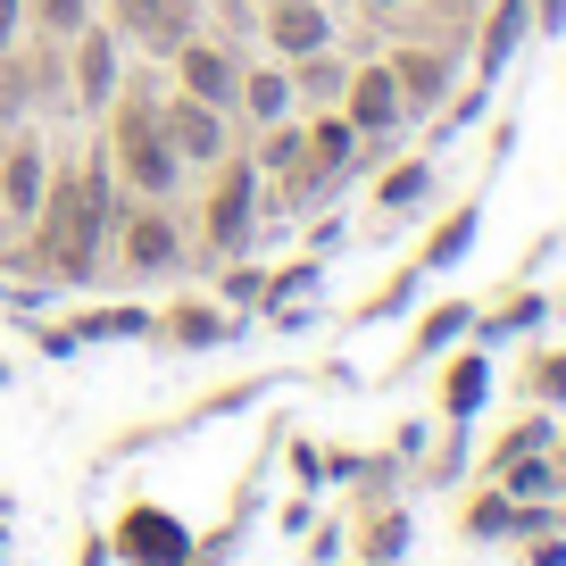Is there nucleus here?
I'll return each mask as SVG.
<instances>
[{"label":"nucleus","instance_id":"nucleus-16","mask_svg":"<svg viewBox=\"0 0 566 566\" xmlns=\"http://www.w3.org/2000/svg\"><path fill=\"white\" fill-rule=\"evenodd\" d=\"M475 400H483V358H467V367L450 375V408H459V417H467V408H475Z\"/></svg>","mask_w":566,"mask_h":566},{"label":"nucleus","instance_id":"nucleus-13","mask_svg":"<svg viewBox=\"0 0 566 566\" xmlns=\"http://www.w3.org/2000/svg\"><path fill=\"white\" fill-rule=\"evenodd\" d=\"M391 84H400L408 101H433V92H442V59H400V67H391Z\"/></svg>","mask_w":566,"mask_h":566},{"label":"nucleus","instance_id":"nucleus-7","mask_svg":"<svg viewBox=\"0 0 566 566\" xmlns=\"http://www.w3.org/2000/svg\"><path fill=\"white\" fill-rule=\"evenodd\" d=\"M400 117V84H391V67H367L350 84V125H391Z\"/></svg>","mask_w":566,"mask_h":566},{"label":"nucleus","instance_id":"nucleus-9","mask_svg":"<svg viewBox=\"0 0 566 566\" xmlns=\"http://www.w3.org/2000/svg\"><path fill=\"white\" fill-rule=\"evenodd\" d=\"M167 142H176V150H192V159H209V150H217L209 101H176V108H167Z\"/></svg>","mask_w":566,"mask_h":566},{"label":"nucleus","instance_id":"nucleus-12","mask_svg":"<svg viewBox=\"0 0 566 566\" xmlns=\"http://www.w3.org/2000/svg\"><path fill=\"white\" fill-rule=\"evenodd\" d=\"M75 84H84V101H108V84H117V59H108V42L92 34L84 59H75Z\"/></svg>","mask_w":566,"mask_h":566},{"label":"nucleus","instance_id":"nucleus-1","mask_svg":"<svg viewBox=\"0 0 566 566\" xmlns=\"http://www.w3.org/2000/svg\"><path fill=\"white\" fill-rule=\"evenodd\" d=\"M101 192L108 176H67L51 192V226H42V250H34L51 275H92V250H101V226H108Z\"/></svg>","mask_w":566,"mask_h":566},{"label":"nucleus","instance_id":"nucleus-8","mask_svg":"<svg viewBox=\"0 0 566 566\" xmlns=\"http://www.w3.org/2000/svg\"><path fill=\"white\" fill-rule=\"evenodd\" d=\"M167 259H176V226H167L159 209L134 217V233H125V266H142V275H150V266H167Z\"/></svg>","mask_w":566,"mask_h":566},{"label":"nucleus","instance_id":"nucleus-19","mask_svg":"<svg viewBox=\"0 0 566 566\" xmlns=\"http://www.w3.org/2000/svg\"><path fill=\"white\" fill-rule=\"evenodd\" d=\"M18 42V0H0V51Z\"/></svg>","mask_w":566,"mask_h":566},{"label":"nucleus","instance_id":"nucleus-2","mask_svg":"<svg viewBox=\"0 0 566 566\" xmlns=\"http://www.w3.org/2000/svg\"><path fill=\"white\" fill-rule=\"evenodd\" d=\"M117 159H125V176H134L142 192H167V184H176V142H159V125H150L142 101L117 108Z\"/></svg>","mask_w":566,"mask_h":566},{"label":"nucleus","instance_id":"nucleus-17","mask_svg":"<svg viewBox=\"0 0 566 566\" xmlns=\"http://www.w3.org/2000/svg\"><path fill=\"white\" fill-rule=\"evenodd\" d=\"M317 159H325V167L350 159V125H317Z\"/></svg>","mask_w":566,"mask_h":566},{"label":"nucleus","instance_id":"nucleus-6","mask_svg":"<svg viewBox=\"0 0 566 566\" xmlns=\"http://www.w3.org/2000/svg\"><path fill=\"white\" fill-rule=\"evenodd\" d=\"M266 34H275V51H325V9H308V0H275Z\"/></svg>","mask_w":566,"mask_h":566},{"label":"nucleus","instance_id":"nucleus-10","mask_svg":"<svg viewBox=\"0 0 566 566\" xmlns=\"http://www.w3.org/2000/svg\"><path fill=\"white\" fill-rule=\"evenodd\" d=\"M184 84H192V101H233V67H226V59H217V51H184Z\"/></svg>","mask_w":566,"mask_h":566},{"label":"nucleus","instance_id":"nucleus-4","mask_svg":"<svg viewBox=\"0 0 566 566\" xmlns=\"http://www.w3.org/2000/svg\"><path fill=\"white\" fill-rule=\"evenodd\" d=\"M117 549H125L134 566H176V558H184V525H167L159 509H142V516H125Z\"/></svg>","mask_w":566,"mask_h":566},{"label":"nucleus","instance_id":"nucleus-5","mask_svg":"<svg viewBox=\"0 0 566 566\" xmlns=\"http://www.w3.org/2000/svg\"><path fill=\"white\" fill-rule=\"evenodd\" d=\"M117 18L134 25L142 42H159V51H176V34H184V18H192V9H184V0H117Z\"/></svg>","mask_w":566,"mask_h":566},{"label":"nucleus","instance_id":"nucleus-14","mask_svg":"<svg viewBox=\"0 0 566 566\" xmlns=\"http://www.w3.org/2000/svg\"><path fill=\"white\" fill-rule=\"evenodd\" d=\"M34 18H42V34H75V25H84V0H34Z\"/></svg>","mask_w":566,"mask_h":566},{"label":"nucleus","instance_id":"nucleus-11","mask_svg":"<svg viewBox=\"0 0 566 566\" xmlns=\"http://www.w3.org/2000/svg\"><path fill=\"white\" fill-rule=\"evenodd\" d=\"M242 217H250V176H226V192L209 209V233L217 242H242Z\"/></svg>","mask_w":566,"mask_h":566},{"label":"nucleus","instance_id":"nucleus-15","mask_svg":"<svg viewBox=\"0 0 566 566\" xmlns=\"http://www.w3.org/2000/svg\"><path fill=\"white\" fill-rule=\"evenodd\" d=\"M516 25H525V0H509V9H500V25H492V51H483V67H500V59H509Z\"/></svg>","mask_w":566,"mask_h":566},{"label":"nucleus","instance_id":"nucleus-3","mask_svg":"<svg viewBox=\"0 0 566 566\" xmlns=\"http://www.w3.org/2000/svg\"><path fill=\"white\" fill-rule=\"evenodd\" d=\"M0 200H9V217H34V200H42V142L34 134H18L0 150Z\"/></svg>","mask_w":566,"mask_h":566},{"label":"nucleus","instance_id":"nucleus-18","mask_svg":"<svg viewBox=\"0 0 566 566\" xmlns=\"http://www.w3.org/2000/svg\"><path fill=\"white\" fill-rule=\"evenodd\" d=\"M250 108H259V117H275V108H283V75H250Z\"/></svg>","mask_w":566,"mask_h":566}]
</instances>
